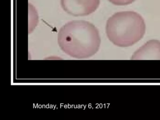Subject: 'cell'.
Here are the masks:
<instances>
[{"instance_id": "cell-2", "label": "cell", "mask_w": 160, "mask_h": 120, "mask_svg": "<svg viewBox=\"0 0 160 120\" xmlns=\"http://www.w3.org/2000/svg\"><path fill=\"white\" fill-rule=\"evenodd\" d=\"M144 19L134 11H122L112 15L107 22L106 32L108 39L120 47L132 46L144 36Z\"/></svg>"}, {"instance_id": "cell-4", "label": "cell", "mask_w": 160, "mask_h": 120, "mask_svg": "<svg viewBox=\"0 0 160 120\" xmlns=\"http://www.w3.org/2000/svg\"><path fill=\"white\" fill-rule=\"evenodd\" d=\"M132 60H160V41L151 40L139 48L132 56Z\"/></svg>"}, {"instance_id": "cell-5", "label": "cell", "mask_w": 160, "mask_h": 120, "mask_svg": "<svg viewBox=\"0 0 160 120\" xmlns=\"http://www.w3.org/2000/svg\"><path fill=\"white\" fill-rule=\"evenodd\" d=\"M136 0H108L113 4L118 6L127 5L135 2Z\"/></svg>"}, {"instance_id": "cell-3", "label": "cell", "mask_w": 160, "mask_h": 120, "mask_svg": "<svg viewBox=\"0 0 160 120\" xmlns=\"http://www.w3.org/2000/svg\"><path fill=\"white\" fill-rule=\"evenodd\" d=\"M62 9L75 17L88 16L94 12L99 7L100 0H60Z\"/></svg>"}, {"instance_id": "cell-1", "label": "cell", "mask_w": 160, "mask_h": 120, "mask_svg": "<svg viewBox=\"0 0 160 120\" xmlns=\"http://www.w3.org/2000/svg\"><path fill=\"white\" fill-rule=\"evenodd\" d=\"M59 46L69 56L77 59L91 57L99 50L101 38L97 28L84 20H73L62 26L58 37Z\"/></svg>"}]
</instances>
